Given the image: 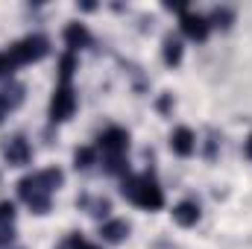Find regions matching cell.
<instances>
[{
	"label": "cell",
	"mask_w": 252,
	"mask_h": 249,
	"mask_svg": "<svg viewBox=\"0 0 252 249\" xmlns=\"http://www.w3.org/2000/svg\"><path fill=\"white\" fill-rule=\"evenodd\" d=\"M70 249H100V247H94V244H88V241H82V238H70V244H67Z\"/></svg>",
	"instance_id": "ac0fdd59"
},
{
	"label": "cell",
	"mask_w": 252,
	"mask_h": 249,
	"mask_svg": "<svg viewBox=\"0 0 252 249\" xmlns=\"http://www.w3.org/2000/svg\"><path fill=\"white\" fill-rule=\"evenodd\" d=\"M94 156H97V153H94L91 147H82V150L73 153V161H76V167H91V164H94Z\"/></svg>",
	"instance_id": "9a60e30c"
},
{
	"label": "cell",
	"mask_w": 252,
	"mask_h": 249,
	"mask_svg": "<svg viewBox=\"0 0 252 249\" xmlns=\"http://www.w3.org/2000/svg\"><path fill=\"white\" fill-rule=\"evenodd\" d=\"M38 179H41V185L47 187V190H56V187L64 182L62 170H56V167H47V170H41V173H38Z\"/></svg>",
	"instance_id": "4fadbf2b"
},
{
	"label": "cell",
	"mask_w": 252,
	"mask_h": 249,
	"mask_svg": "<svg viewBox=\"0 0 252 249\" xmlns=\"http://www.w3.org/2000/svg\"><path fill=\"white\" fill-rule=\"evenodd\" d=\"M179 27H182V32L188 35L190 41H205V38H208V32H211L208 18H202V15H196V12H188V9L182 12Z\"/></svg>",
	"instance_id": "8992f818"
},
{
	"label": "cell",
	"mask_w": 252,
	"mask_h": 249,
	"mask_svg": "<svg viewBox=\"0 0 252 249\" xmlns=\"http://www.w3.org/2000/svg\"><path fill=\"white\" fill-rule=\"evenodd\" d=\"M6 112H9V106H6V103H3V100H0V121H3V118H6Z\"/></svg>",
	"instance_id": "44dd1931"
},
{
	"label": "cell",
	"mask_w": 252,
	"mask_h": 249,
	"mask_svg": "<svg viewBox=\"0 0 252 249\" xmlns=\"http://www.w3.org/2000/svg\"><path fill=\"white\" fill-rule=\"evenodd\" d=\"M229 21H232V12H229V9H217L208 24H214V27H229Z\"/></svg>",
	"instance_id": "e0dca14e"
},
{
	"label": "cell",
	"mask_w": 252,
	"mask_h": 249,
	"mask_svg": "<svg viewBox=\"0 0 252 249\" xmlns=\"http://www.w3.org/2000/svg\"><path fill=\"white\" fill-rule=\"evenodd\" d=\"M76 112V94L70 88V82H62L56 91H53V100H50V121L53 124H62L70 115Z\"/></svg>",
	"instance_id": "5b68a950"
},
{
	"label": "cell",
	"mask_w": 252,
	"mask_h": 249,
	"mask_svg": "<svg viewBox=\"0 0 252 249\" xmlns=\"http://www.w3.org/2000/svg\"><path fill=\"white\" fill-rule=\"evenodd\" d=\"M3 156H6L9 164H27L32 153H30V144H27L24 138H12V141L3 147Z\"/></svg>",
	"instance_id": "9c48e42d"
},
{
	"label": "cell",
	"mask_w": 252,
	"mask_h": 249,
	"mask_svg": "<svg viewBox=\"0 0 252 249\" xmlns=\"http://www.w3.org/2000/svg\"><path fill=\"white\" fill-rule=\"evenodd\" d=\"M100 235H103L106 241L118 244V241H124L126 235H129V223H126V220H109V223L100 229Z\"/></svg>",
	"instance_id": "8fae6325"
},
{
	"label": "cell",
	"mask_w": 252,
	"mask_h": 249,
	"mask_svg": "<svg viewBox=\"0 0 252 249\" xmlns=\"http://www.w3.org/2000/svg\"><path fill=\"white\" fill-rule=\"evenodd\" d=\"M121 190H124V196L132 205H138L144 211H158L164 205V190L150 176H124V187Z\"/></svg>",
	"instance_id": "6da1fadb"
},
{
	"label": "cell",
	"mask_w": 252,
	"mask_h": 249,
	"mask_svg": "<svg viewBox=\"0 0 252 249\" xmlns=\"http://www.w3.org/2000/svg\"><path fill=\"white\" fill-rule=\"evenodd\" d=\"M47 50H50V44H47L44 35H27V38L15 41V44L9 47L6 56H9V62H12V67H15V64H30V62L44 59Z\"/></svg>",
	"instance_id": "3957f363"
},
{
	"label": "cell",
	"mask_w": 252,
	"mask_h": 249,
	"mask_svg": "<svg viewBox=\"0 0 252 249\" xmlns=\"http://www.w3.org/2000/svg\"><path fill=\"white\" fill-rule=\"evenodd\" d=\"M173 220H176L179 226H185V229L196 226V223H199V205H196L193 199H185V202H179V205L173 208Z\"/></svg>",
	"instance_id": "30bf717a"
},
{
	"label": "cell",
	"mask_w": 252,
	"mask_h": 249,
	"mask_svg": "<svg viewBox=\"0 0 252 249\" xmlns=\"http://www.w3.org/2000/svg\"><path fill=\"white\" fill-rule=\"evenodd\" d=\"M170 150H173L176 156L188 158L190 153L196 150V135L190 132L188 126H179V129H173V132H170Z\"/></svg>",
	"instance_id": "52a82bcc"
},
{
	"label": "cell",
	"mask_w": 252,
	"mask_h": 249,
	"mask_svg": "<svg viewBox=\"0 0 252 249\" xmlns=\"http://www.w3.org/2000/svg\"><path fill=\"white\" fill-rule=\"evenodd\" d=\"M164 62L167 64H179L182 62V41H176V38H164Z\"/></svg>",
	"instance_id": "7c38bea8"
},
{
	"label": "cell",
	"mask_w": 252,
	"mask_h": 249,
	"mask_svg": "<svg viewBox=\"0 0 252 249\" xmlns=\"http://www.w3.org/2000/svg\"><path fill=\"white\" fill-rule=\"evenodd\" d=\"M21 196L27 199V205L32 208V211H38V214H44L47 208H50V190L41 185V179H38V173L35 176H27V179H21Z\"/></svg>",
	"instance_id": "277c9868"
},
{
	"label": "cell",
	"mask_w": 252,
	"mask_h": 249,
	"mask_svg": "<svg viewBox=\"0 0 252 249\" xmlns=\"http://www.w3.org/2000/svg\"><path fill=\"white\" fill-rule=\"evenodd\" d=\"M12 220H15V205L12 202H0V229L12 226Z\"/></svg>",
	"instance_id": "2e32d148"
},
{
	"label": "cell",
	"mask_w": 252,
	"mask_h": 249,
	"mask_svg": "<svg viewBox=\"0 0 252 249\" xmlns=\"http://www.w3.org/2000/svg\"><path fill=\"white\" fill-rule=\"evenodd\" d=\"M64 41H67V47H70V53H73V50H82V47L91 44V32H88L85 24H67Z\"/></svg>",
	"instance_id": "ba28073f"
},
{
	"label": "cell",
	"mask_w": 252,
	"mask_h": 249,
	"mask_svg": "<svg viewBox=\"0 0 252 249\" xmlns=\"http://www.w3.org/2000/svg\"><path fill=\"white\" fill-rule=\"evenodd\" d=\"M6 70H12V62H9V56H6V53L0 50V76H3Z\"/></svg>",
	"instance_id": "d6986e66"
},
{
	"label": "cell",
	"mask_w": 252,
	"mask_h": 249,
	"mask_svg": "<svg viewBox=\"0 0 252 249\" xmlns=\"http://www.w3.org/2000/svg\"><path fill=\"white\" fill-rule=\"evenodd\" d=\"M73 70H76V56H73V53H64L62 62H59V76H62V82H70Z\"/></svg>",
	"instance_id": "5bb4252c"
},
{
	"label": "cell",
	"mask_w": 252,
	"mask_h": 249,
	"mask_svg": "<svg viewBox=\"0 0 252 249\" xmlns=\"http://www.w3.org/2000/svg\"><path fill=\"white\" fill-rule=\"evenodd\" d=\"M244 153H247V158L252 161V135L247 138V141H244Z\"/></svg>",
	"instance_id": "ffe728a7"
},
{
	"label": "cell",
	"mask_w": 252,
	"mask_h": 249,
	"mask_svg": "<svg viewBox=\"0 0 252 249\" xmlns=\"http://www.w3.org/2000/svg\"><path fill=\"white\" fill-rule=\"evenodd\" d=\"M97 147L106 156V170L109 173H121L124 170V156H126V150H129V132L121 129V126H109L97 138Z\"/></svg>",
	"instance_id": "7a4b0ae2"
}]
</instances>
